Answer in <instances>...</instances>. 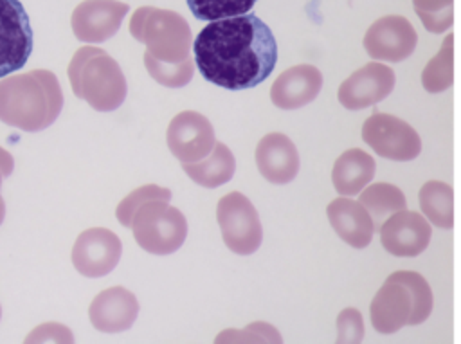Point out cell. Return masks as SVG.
Returning a JSON list of instances; mask_svg holds the SVG:
<instances>
[{
	"instance_id": "6da1fadb",
	"label": "cell",
	"mask_w": 461,
	"mask_h": 344,
	"mask_svg": "<svg viewBox=\"0 0 461 344\" xmlns=\"http://www.w3.org/2000/svg\"><path fill=\"white\" fill-rule=\"evenodd\" d=\"M193 49L203 79L227 90L263 83L277 63L276 38L256 14L209 22L194 38Z\"/></svg>"
},
{
	"instance_id": "7a4b0ae2",
	"label": "cell",
	"mask_w": 461,
	"mask_h": 344,
	"mask_svg": "<svg viewBox=\"0 0 461 344\" xmlns=\"http://www.w3.org/2000/svg\"><path fill=\"white\" fill-rule=\"evenodd\" d=\"M63 108V92L54 72L36 68L0 81V121L23 131L49 128Z\"/></svg>"
},
{
	"instance_id": "3957f363",
	"label": "cell",
	"mask_w": 461,
	"mask_h": 344,
	"mask_svg": "<svg viewBox=\"0 0 461 344\" xmlns=\"http://www.w3.org/2000/svg\"><path fill=\"white\" fill-rule=\"evenodd\" d=\"M432 290L412 270L393 272L375 294L369 315L378 333H394L403 326L421 324L432 312Z\"/></svg>"
},
{
	"instance_id": "277c9868",
	"label": "cell",
	"mask_w": 461,
	"mask_h": 344,
	"mask_svg": "<svg viewBox=\"0 0 461 344\" xmlns=\"http://www.w3.org/2000/svg\"><path fill=\"white\" fill-rule=\"evenodd\" d=\"M67 74L74 95L97 112L117 110L126 99V77L119 63L101 47L85 45L77 49Z\"/></svg>"
},
{
	"instance_id": "5b68a950",
	"label": "cell",
	"mask_w": 461,
	"mask_h": 344,
	"mask_svg": "<svg viewBox=\"0 0 461 344\" xmlns=\"http://www.w3.org/2000/svg\"><path fill=\"white\" fill-rule=\"evenodd\" d=\"M131 36L146 47L144 56L158 63L178 65L189 59L193 34L184 16L171 9L142 5L130 18Z\"/></svg>"
},
{
	"instance_id": "8992f818",
	"label": "cell",
	"mask_w": 461,
	"mask_h": 344,
	"mask_svg": "<svg viewBox=\"0 0 461 344\" xmlns=\"http://www.w3.org/2000/svg\"><path fill=\"white\" fill-rule=\"evenodd\" d=\"M169 200L153 198L144 202L133 214L131 231L137 245L149 254L166 256L182 247L187 236L185 216Z\"/></svg>"
},
{
	"instance_id": "52a82bcc",
	"label": "cell",
	"mask_w": 461,
	"mask_h": 344,
	"mask_svg": "<svg viewBox=\"0 0 461 344\" xmlns=\"http://www.w3.org/2000/svg\"><path fill=\"white\" fill-rule=\"evenodd\" d=\"M216 220L229 250L249 256L259 249L263 227L256 207L245 195L232 191L221 196L216 207Z\"/></svg>"
},
{
	"instance_id": "ba28073f",
	"label": "cell",
	"mask_w": 461,
	"mask_h": 344,
	"mask_svg": "<svg viewBox=\"0 0 461 344\" xmlns=\"http://www.w3.org/2000/svg\"><path fill=\"white\" fill-rule=\"evenodd\" d=\"M362 139L376 155L394 162L412 160L421 151L418 131L391 113L375 112L369 115L362 124Z\"/></svg>"
},
{
	"instance_id": "9c48e42d",
	"label": "cell",
	"mask_w": 461,
	"mask_h": 344,
	"mask_svg": "<svg viewBox=\"0 0 461 344\" xmlns=\"http://www.w3.org/2000/svg\"><path fill=\"white\" fill-rule=\"evenodd\" d=\"M32 52V29L20 0H0V77L20 70Z\"/></svg>"
},
{
	"instance_id": "30bf717a",
	"label": "cell",
	"mask_w": 461,
	"mask_h": 344,
	"mask_svg": "<svg viewBox=\"0 0 461 344\" xmlns=\"http://www.w3.org/2000/svg\"><path fill=\"white\" fill-rule=\"evenodd\" d=\"M169 151L182 162L191 164L205 158L214 144V130L209 119L194 110L176 113L166 131Z\"/></svg>"
},
{
	"instance_id": "8fae6325",
	"label": "cell",
	"mask_w": 461,
	"mask_h": 344,
	"mask_svg": "<svg viewBox=\"0 0 461 344\" xmlns=\"http://www.w3.org/2000/svg\"><path fill=\"white\" fill-rule=\"evenodd\" d=\"M418 43L412 23L400 14H387L369 25L364 36V49L373 59L398 63L407 59Z\"/></svg>"
},
{
	"instance_id": "7c38bea8",
	"label": "cell",
	"mask_w": 461,
	"mask_h": 344,
	"mask_svg": "<svg viewBox=\"0 0 461 344\" xmlns=\"http://www.w3.org/2000/svg\"><path fill=\"white\" fill-rule=\"evenodd\" d=\"M121 254L122 243L115 232L104 227H92L76 238L72 263L85 277H103L117 267Z\"/></svg>"
},
{
	"instance_id": "4fadbf2b",
	"label": "cell",
	"mask_w": 461,
	"mask_h": 344,
	"mask_svg": "<svg viewBox=\"0 0 461 344\" xmlns=\"http://www.w3.org/2000/svg\"><path fill=\"white\" fill-rule=\"evenodd\" d=\"M394 88V70L371 61L346 77L337 92L339 103L348 110H362L384 101Z\"/></svg>"
},
{
	"instance_id": "5bb4252c",
	"label": "cell",
	"mask_w": 461,
	"mask_h": 344,
	"mask_svg": "<svg viewBox=\"0 0 461 344\" xmlns=\"http://www.w3.org/2000/svg\"><path fill=\"white\" fill-rule=\"evenodd\" d=\"M128 11L130 5L119 0H85L70 16L74 36L85 43H101L121 29Z\"/></svg>"
},
{
	"instance_id": "9a60e30c",
	"label": "cell",
	"mask_w": 461,
	"mask_h": 344,
	"mask_svg": "<svg viewBox=\"0 0 461 344\" xmlns=\"http://www.w3.org/2000/svg\"><path fill=\"white\" fill-rule=\"evenodd\" d=\"M430 225L425 216L402 209L391 214L380 225V241L384 249L398 258H414L421 254L430 241Z\"/></svg>"
},
{
	"instance_id": "2e32d148",
	"label": "cell",
	"mask_w": 461,
	"mask_h": 344,
	"mask_svg": "<svg viewBox=\"0 0 461 344\" xmlns=\"http://www.w3.org/2000/svg\"><path fill=\"white\" fill-rule=\"evenodd\" d=\"M137 315L139 301L122 286H112L99 292L88 308L92 326L103 333H119L131 328Z\"/></svg>"
},
{
	"instance_id": "e0dca14e",
	"label": "cell",
	"mask_w": 461,
	"mask_h": 344,
	"mask_svg": "<svg viewBox=\"0 0 461 344\" xmlns=\"http://www.w3.org/2000/svg\"><path fill=\"white\" fill-rule=\"evenodd\" d=\"M322 88L317 67L301 63L281 72L270 86V99L281 110H295L312 103Z\"/></svg>"
},
{
	"instance_id": "ac0fdd59",
	"label": "cell",
	"mask_w": 461,
	"mask_h": 344,
	"mask_svg": "<svg viewBox=\"0 0 461 344\" xmlns=\"http://www.w3.org/2000/svg\"><path fill=\"white\" fill-rule=\"evenodd\" d=\"M299 164L297 148L285 133H267L256 146V166L270 184L292 182L299 173Z\"/></svg>"
},
{
	"instance_id": "d6986e66",
	"label": "cell",
	"mask_w": 461,
	"mask_h": 344,
	"mask_svg": "<svg viewBox=\"0 0 461 344\" xmlns=\"http://www.w3.org/2000/svg\"><path fill=\"white\" fill-rule=\"evenodd\" d=\"M328 222L337 236L353 249H366L375 232V222L369 211L358 202L346 196L335 198L326 207Z\"/></svg>"
},
{
	"instance_id": "ffe728a7",
	"label": "cell",
	"mask_w": 461,
	"mask_h": 344,
	"mask_svg": "<svg viewBox=\"0 0 461 344\" xmlns=\"http://www.w3.org/2000/svg\"><path fill=\"white\" fill-rule=\"evenodd\" d=\"M375 171V158L360 148H351L335 160L331 169V182L339 195L353 196L373 180Z\"/></svg>"
},
{
	"instance_id": "44dd1931",
	"label": "cell",
	"mask_w": 461,
	"mask_h": 344,
	"mask_svg": "<svg viewBox=\"0 0 461 344\" xmlns=\"http://www.w3.org/2000/svg\"><path fill=\"white\" fill-rule=\"evenodd\" d=\"M182 167L193 182L202 187L214 189L232 178L236 171V158L223 142H216L212 151L205 158L191 164H182Z\"/></svg>"
},
{
	"instance_id": "7402d4cb",
	"label": "cell",
	"mask_w": 461,
	"mask_h": 344,
	"mask_svg": "<svg viewBox=\"0 0 461 344\" xmlns=\"http://www.w3.org/2000/svg\"><path fill=\"white\" fill-rule=\"evenodd\" d=\"M420 207L423 216L436 227L454 225V189L441 180H429L420 189Z\"/></svg>"
},
{
	"instance_id": "603a6c76",
	"label": "cell",
	"mask_w": 461,
	"mask_h": 344,
	"mask_svg": "<svg viewBox=\"0 0 461 344\" xmlns=\"http://www.w3.org/2000/svg\"><path fill=\"white\" fill-rule=\"evenodd\" d=\"M358 202L369 211L375 222V227H378V222L387 214H394L402 209H407V200L402 189L387 182H376V184L366 186L364 191L360 193Z\"/></svg>"
},
{
	"instance_id": "cb8c5ba5",
	"label": "cell",
	"mask_w": 461,
	"mask_h": 344,
	"mask_svg": "<svg viewBox=\"0 0 461 344\" xmlns=\"http://www.w3.org/2000/svg\"><path fill=\"white\" fill-rule=\"evenodd\" d=\"M454 83V34L448 32L438 54L429 59L421 72V85L430 94L445 92Z\"/></svg>"
},
{
	"instance_id": "d4e9b609",
	"label": "cell",
	"mask_w": 461,
	"mask_h": 344,
	"mask_svg": "<svg viewBox=\"0 0 461 344\" xmlns=\"http://www.w3.org/2000/svg\"><path fill=\"white\" fill-rule=\"evenodd\" d=\"M189 11L198 20L214 22L221 18H232L247 14L256 0H185Z\"/></svg>"
},
{
	"instance_id": "484cf974",
	"label": "cell",
	"mask_w": 461,
	"mask_h": 344,
	"mask_svg": "<svg viewBox=\"0 0 461 344\" xmlns=\"http://www.w3.org/2000/svg\"><path fill=\"white\" fill-rule=\"evenodd\" d=\"M412 5L432 34H441L454 23V0H412Z\"/></svg>"
},
{
	"instance_id": "4316f807",
	"label": "cell",
	"mask_w": 461,
	"mask_h": 344,
	"mask_svg": "<svg viewBox=\"0 0 461 344\" xmlns=\"http://www.w3.org/2000/svg\"><path fill=\"white\" fill-rule=\"evenodd\" d=\"M144 65L148 74L160 85L169 86V88H180L185 86L194 72V59L189 58L184 63L178 65H166L158 63L149 56H144Z\"/></svg>"
},
{
	"instance_id": "83f0119b",
	"label": "cell",
	"mask_w": 461,
	"mask_h": 344,
	"mask_svg": "<svg viewBox=\"0 0 461 344\" xmlns=\"http://www.w3.org/2000/svg\"><path fill=\"white\" fill-rule=\"evenodd\" d=\"M153 198H164V200H171V191L167 187H158L155 184H146L142 187H137L135 191H131L128 196H124L117 209H115V216H117V222L122 225V227H131V220H133V214L135 211L148 200H153Z\"/></svg>"
},
{
	"instance_id": "f1b7e54d",
	"label": "cell",
	"mask_w": 461,
	"mask_h": 344,
	"mask_svg": "<svg viewBox=\"0 0 461 344\" xmlns=\"http://www.w3.org/2000/svg\"><path fill=\"white\" fill-rule=\"evenodd\" d=\"M362 339V313L357 308H344L337 317V342H360Z\"/></svg>"
},
{
	"instance_id": "f546056e",
	"label": "cell",
	"mask_w": 461,
	"mask_h": 344,
	"mask_svg": "<svg viewBox=\"0 0 461 344\" xmlns=\"http://www.w3.org/2000/svg\"><path fill=\"white\" fill-rule=\"evenodd\" d=\"M0 317H2V308H0Z\"/></svg>"
}]
</instances>
